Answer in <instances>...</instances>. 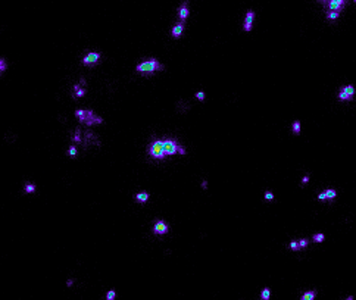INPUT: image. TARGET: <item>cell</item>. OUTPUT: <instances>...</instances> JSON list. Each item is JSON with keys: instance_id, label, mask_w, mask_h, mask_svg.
<instances>
[{"instance_id": "cell-18", "label": "cell", "mask_w": 356, "mask_h": 300, "mask_svg": "<svg viewBox=\"0 0 356 300\" xmlns=\"http://www.w3.org/2000/svg\"><path fill=\"white\" fill-rule=\"evenodd\" d=\"M291 130H293V134L294 136H299L300 131H302V125H300V121H294L293 125H291Z\"/></svg>"}, {"instance_id": "cell-3", "label": "cell", "mask_w": 356, "mask_h": 300, "mask_svg": "<svg viewBox=\"0 0 356 300\" xmlns=\"http://www.w3.org/2000/svg\"><path fill=\"white\" fill-rule=\"evenodd\" d=\"M162 143H164V150H165V153H166V156L186 155L187 153L186 149L175 138H162Z\"/></svg>"}, {"instance_id": "cell-17", "label": "cell", "mask_w": 356, "mask_h": 300, "mask_svg": "<svg viewBox=\"0 0 356 300\" xmlns=\"http://www.w3.org/2000/svg\"><path fill=\"white\" fill-rule=\"evenodd\" d=\"M24 191H25L27 194L35 193V184H34V183H27V184L24 185Z\"/></svg>"}, {"instance_id": "cell-1", "label": "cell", "mask_w": 356, "mask_h": 300, "mask_svg": "<svg viewBox=\"0 0 356 300\" xmlns=\"http://www.w3.org/2000/svg\"><path fill=\"white\" fill-rule=\"evenodd\" d=\"M164 68L165 66L156 58H149V59L141 60L140 63H137L135 72L140 74V75H144V77H149V75H153V74L162 71Z\"/></svg>"}, {"instance_id": "cell-11", "label": "cell", "mask_w": 356, "mask_h": 300, "mask_svg": "<svg viewBox=\"0 0 356 300\" xmlns=\"http://www.w3.org/2000/svg\"><path fill=\"white\" fill-rule=\"evenodd\" d=\"M253 22H255V12L253 10H247L246 13V18H244V24H243V29L246 33H250L252 28H253Z\"/></svg>"}, {"instance_id": "cell-26", "label": "cell", "mask_w": 356, "mask_h": 300, "mask_svg": "<svg viewBox=\"0 0 356 300\" xmlns=\"http://www.w3.org/2000/svg\"><path fill=\"white\" fill-rule=\"evenodd\" d=\"M290 249H291L293 252H299V250H300V247H299V241L293 240V241L290 243Z\"/></svg>"}, {"instance_id": "cell-8", "label": "cell", "mask_w": 356, "mask_h": 300, "mask_svg": "<svg viewBox=\"0 0 356 300\" xmlns=\"http://www.w3.org/2000/svg\"><path fill=\"white\" fill-rule=\"evenodd\" d=\"M100 58H102V54L99 53V52H88V53L81 59V62H82V65L88 66V65H94V63H97L99 60H100Z\"/></svg>"}, {"instance_id": "cell-22", "label": "cell", "mask_w": 356, "mask_h": 300, "mask_svg": "<svg viewBox=\"0 0 356 300\" xmlns=\"http://www.w3.org/2000/svg\"><path fill=\"white\" fill-rule=\"evenodd\" d=\"M312 240L315 243H322L325 240V235H324L322 232H318V234H313L312 235Z\"/></svg>"}, {"instance_id": "cell-34", "label": "cell", "mask_w": 356, "mask_h": 300, "mask_svg": "<svg viewBox=\"0 0 356 300\" xmlns=\"http://www.w3.org/2000/svg\"><path fill=\"white\" fill-rule=\"evenodd\" d=\"M318 2H327V0H318Z\"/></svg>"}, {"instance_id": "cell-23", "label": "cell", "mask_w": 356, "mask_h": 300, "mask_svg": "<svg viewBox=\"0 0 356 300\" xmlns=\"http://www.w3.org/2000/svg\"><path fill=\"white\" fill-rule=\"evenodd\" d=\"M325 196H327V199H336L337 191L336 190H332V189H327L325 190Z\"/></svg>"}, {"instance_id": "cell-7", "label": "cell", "mask_w": 356, "mask_h": 300, "mask_svg": "<svg viewBox=\"0 0 356 300\" xmlns=\"http://www.w3.org/2000/svg\"><path fill=\"white\" fill-rule=\"evenodd\" d=\"M347 2H349V0H328V3L325 5V8H327L330 12H340V10H343L344 8H346Z\"/></svg>"}, {"instance_id": "cell-15", "label": "cell", "mask_w": 356, "mask_h": 300, "mask_svg": "<svg viewBox=\"0 0 356 300\" xmlns=\"http://www.w3.org/2000/svg\"><path fill=\"white\" fill-rule=\"evenodd\" d=\"M71 140L74 141V144H81V141H82V132L80 128H77V130L74 131V134L72 137H71Z\"/></svg>"}, {"instance_id": "cell-10", "label": "cell", "mask_w": 356, "mask_h": 300, "mask_svg": "<svg viewBox=\"0 0 356 300\" xmlns=\"http://www.w3.org/2000/svg\"><path fill=\"white\" fill-rule=\"evenodd\" d=\"M169 231V227H168V224L165 222V221H162V219H158L156 222H154L153 225V232L156 234V235H165L166 232Z\"/></svg>"}, {"instance_id": "cell-28", "label": "cell", "mask_w": 356, "mask_h": 300, "mask_svg": "<svg viewBox=\"0 0 356 300\" xmlns=\"http://www.w3.org/2000/svg\"><path fill=\"white\" fill-rule=\"evenodd\" d=\"M194 96H196V99H197V100L203 102V100H205V97H206V94H205V91H197L196 94H194Z\"/></svg>"}, {"instance_id": "cell-6", "label": "cell", "mask_w": 356, "mask_h": 300, "mask_svg": "<svg viewBox=\"0 0 356 300\" xmlns=\"http://www.w3.org/2000/svg\"><path fill=\"white\" fill-rule=\"evenodd\" d=\"M81 146L82 147H92V146H100V138L93 132V131L87 130L84 132V137H82V141H81Z\"/></svg>"}, {"instance_id": "cell-9", "label": "cell", "mask_w": 356, "mask_h": 300, "mask_svg": "<svg viewBox=\"0 0 356 300\" xmlns=\"http://www.w3.org/2000/svg\"><path fill=\"white\" fill-rule=\"evenodd\" d=\"M178 19L181 21V22H186L188 18V15H190V8H188V0H184L183 3L180 5V8H178Z\"/></svg>"}, {"instance_id": "cell-5", "label": "cell", "mask_w": 356, "mask_h": 300, "mask_svg": "<svg viewBox=\"0 0 356 300\" xmlns=\"http://www.w3.org/2000/svg\"><path fill=\"white\" fill-rule=\"evenodd\" d=\"M355 93H356L355 87L352 84H347V85H343L340 88L337 97H338L340 102H350V100H353V97H355Z\"/></svg>"}, {"instance_id": "cell-12", "label": "cell", "mask_w": 356, "mask_h": 300, "mask_svg": "<svg viewBox=\"0 0 356 300\" xmlns=\"http://www.w3.org/2000/svg\"><path fill=\"white\" fill-rule=\"evenodd\" d=\"M184 28H186V22H181V21H178L177 24L172 27V31H171V35H172V39H180V37L183 35V33H184Z\"/></svg>"}, {"instance_id": "cell-14", "label": "cell", "mask_w": 356, "mask_h": 300, "mask_svg": "<svg viewBox=\"0 0 356 300\" xmlns=\"http://www.w3.org/2000/svg\"><path fill=\"white\" fill-rule=\"evenodd\" d=\"M149 197H150V196H149V193H147V191H141V193H137V194H135V196H134V200L137 202V203H141V204H143V203H147Z\"/></svg>"}, {"instance_id": "cell-32", "label": "cell", "mask_w": 356, "mask_h": 300, "mask_svg": "<svg viewBox=\"0 0 356 300\" xmlns=\"http://www.w3.org/2000/svg\"><path fill=\"white\" fill-rule=\"evenodd\" d=\"M72 284H74V281H72V280H68V281H66V286H68V287H71Z\"/></svg>"}, {"instance_id": "cell-21", "label": "cell", "mask_w": 356, "mask_h": 300, "mask_svg": "<svg viewBox=\"0 0 356 300\" xmlns=\"http://www.w3.org/2000/svg\"><path fill=\"white\" fill-rule=\"evenodd\" d=\"M77 155H78V149H77V146H75V144L69 146V149H68V156H69V158H75Z\"/></svg>"}, {"instance_id": "cell-24", "label": "cell", "mask_w": 356, "mask_h": 300, "mask_svg": "<svg viewBox=\"0 0 356 300\" xmlns=\"http://www.w3.org/2000/svg\"><path fill=\"white\" fill-rule=\"evenodd\" d=\"M338 16H340V12H327V19L334 21V19H337Z\"/></svg>"}, {"instance_id": "cell-4", "label": "cell", "mask_w": 356, "mask_h": 300, "mask_svg": "<svg viewBox=\"0 0 356 300\" xmlns=\"http://www.w3.org/2000/svg\"><path fill=\"white\" fill-rule=\"evenodd\" d=\"M147 153L149 156H152L153 159L156 160H164L166 158V153L164 150V143H162V138H156L149 144V149H147Z\"/></svg>"}, {"instance_id": "cell-20", "label": "cell", "mask_w": 356, "mask_h": 300, "mask_svg": "<svg viewBox=\"0 0 356 300\" xmlns=\"http://www.w3.org/2000/svg\"><path fill=\"white\" fill-rule=\"evenodd\" d=\"M271 297V290L268 288V287H265V288H262V291H260V299L262 300H268Z\"/></svg>"}, {"instance_id": "cell-13", "label": "cell", "mask_w": 356, "mask_h": 300, "mask_svg": "<svg viewBox=\"0 0 356 300\" xmlns=\"http://www.w3.org/2000/svg\"><path fill=\"white\" fill-rule=\"evenodd\" d=\"M86 93H87V90L82 87L81 84H75V85H74V97H75V99H81V97H84L86 96Z\"/></svg>"}, {"instance_id": "cell-25", "label": "cell", "mask_w": 356, "mask_h": 300, "mask_svg": "<svg viewBox=\"0 0 356 300\" xmlns=\"http://www.w3.org/2000/svg\"><path fill=\"white\" fill-rule=\"evenodd\" d=\"M116 299V291L115 290H109L106 293V300H115Z\"/></svg>"}, {"instance_id": "cell-2", "label": "cell", "mask_w": 356, "mask_h": 300, "mask_svg": "<svg viewBox=\"0 0 356 300\" xmlns=\"http://www.w3.org/2000/svg\"><path fill=\"white\" fill-rule=\"evenodd\" d=\"M74 115L77 118L78 121L84 124L87 127H96V125H100L103 124V118L99 115H96L93 111L90 109H77L74 112Z\"/></svg>"}, {"instance_id": "cell-27", "label": "cell", "mask_w": 356, "mask_h": 300, "mask_svg": "<svg viewBox=\"0 0 356 300\" xmlns=\"http://www.w3.org/2000/svg\"><path fill=\"white\" fill-rule=\"evenodd\" d=\"M309 244V240L308 238H302V240H299V247H300V250L302 249H305V247Z\"/></svg>"}, {"instance_id": "cell-33", "label": "cell", "mask_w": 356, "mask_h": 300, "mask_svg": "<svg viewBox=\"0 0 356 300\" xmlns=\"http://www.w3.org/2000/svg\"><path fill=\"white\" fill-rule=\"evenodd\" d=\"M202 187H203V190H206V187H207V183H206V181H203V183H202Z\"/></svg>"}, {"instance_id": "cell-35", "label": "cell", "mask_w": 356, "mask_h": 300, "mask_svg": "<svg viewBox=\"0 0 356 300\" xmlns=\"http://www.w3.org/2000/svg\"><path fill=\"white\" fill-rule=\"evenodd\" d=\"M353 2H355V3H356V0H353Z\"/></svg>"}, {"instance_id": "cell-19", "label": "cell", "mask_w": 356, "mask_h": 300, "mask_svg": "<svg viewBox=\"0 0 356 300\" xmlns=\"http://www.w3.org/2000/svg\"><path fill=\"white\" fill-rule=\"evenodd\" d=\"M6 71H8V60L5 58H0V75H3Z\"/></svg>"}, {"instance_id": "cell-31", "label": "cell", "mask_w": 356, "mask_h": 300, "mask_svg": "<svg viewBox=\"0 0 356 300\" xmlns=\"http://www.w3.org/2000/svg\"><path fill=\"white\" fill-rule=\"evenodd\" d=\"M308 181H309V174H306V175L303 177V179H302V183H303V184H306Z\"/></svg>"}, {"instance_id": "cell-30", "label": "cell", "mask_w": 356, "mask_h": 300, "mask_svg": "<svg viewBox=\"0 0 356 300\" xmlns=\"http://www.w3.org/2000/svg\"><path fill=\"white\" fill-rule=\"evenodd\" d=\"M318 200H321V202H322V200H327V196H325V191H324V193H319V194H318Z\"/></svg>"}, {"instance_id": "cell-29", "label": "cell", "mask_w": 356, "mask_h": 300, "mask_svg": "<svg viewBox=\"0 0 356 300\" xmlns=\"http://www.w3.org/2000/svg\"><path fill=\"white\" fill-rule=\"evenodd\" d=\"M265 200H266V202H272V200H274V194L271 193V191H266V193H265Z\"/></svg>"}, {"instance_id": "cell-16", "label": "cell", "mask_w": 356, "mask_h": 300, "mask_svg": "<svg viewBox=\"0 0 356 300\" xmlns=\"http://www.w3.org/2000/svg\"><path fill=\"white\" fill-rule=\"evenodd\" d=\"M315 296H317V291L311 290V291H306V293H303V294L300 296L299 299H300V300H313V299H315Z\"/></svg>"}]
</instances>
